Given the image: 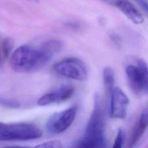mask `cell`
I'll return each mask as SVG.
<instances>
[{
	"mask_svg": "<svg viewBox=\"0 0 148 148\" xmlns=\"http://www.w3.org/2000/svg\"><path fill=\"white\" fill-rule=\"evenodd\" d=\"M62 47V43L55 39L47 40L38 48L27 45L20 46L11 54L10 66L18 73L34 71L45 65Z\"/></svg>",
	"mask_w": 148,
	"mask_h": 148,
	"instance_id": "6da1fadb",
	"label": "cell"
},
{
	"mask_svg": "<svg viewBox=\"0 0 148 148\" xmlns=\"http://www.w3.org/2000/svg\"><path fill=\"white\" fill-rule=\"evenodd\" d=\"M105 117L99 95L94 96V107L86 125L84 135L76 147L84 148H101L106 147L105 138Z\"/></svg>",
	"mask_w": 148,
	"mask_h": 148,
	"instance_id": "7a4b0ae2",
	"label": "cell"
},
{
	"mask_svg": "<svg viewBox=\"0 0 148 148\" xmlns=\"http://www.w3.org/2000/svg\"><path fill=\"white\" fill-rule=\"evenodd\" d=\"M42 135L40 128L32 123L0 122V141L28 140Z\"/></svg>",
	"mask_w": 148,
	"mask_h": 148,
	"instance_id": "3957f363",
	"label": "cell"
},
{
	"mask_svg": "<svg viewBox=\"0 0 148 148\" xmlns=\"http://www.w3.org/2000/svg\"><path fill=\"white\" fill-rule=\"evenodd\" d=\"M134 61L125 68L129 86L136 94L148 93V64L140 58H135Z\"/></svg>",
	"mask_w": 148,
	"mask_h": 148,
	"instance_id": "277c9868",
	"label": "cell"
},
{
	"mask_svg": "<svg viewBox=\"0 0 148 148\" xmlns=\"http://www.w3.org/2000/svg\"><path fill=\"white\" fill-rule=\"evenodd\" d=\"M57 75L77 80H84L87 77V69L85 63L75 57H69L57 62L53 66Z\"/></svg>",
	"mask_w": 148,
	"mask_h": 148,
	"instance_id": "5b68a950",
	"label": "cell"
},
{
	"mask_svg": "<svg viewBox=\"0 0 148 148\" xmlns=\"http://www.w3.org/2000/svg\"><path fill=\"white\" fill-rule=\"evenodd\" d=\"M76 113L77 107L75 106L54 113L47 120V131L51 134H58L65 131L73 122Z\"/></svg>",
	"mask_w": 148,
	"mask_h": 148,
	"instance_id": "8992f818",
	"label": "cell"
},
{
	"mask_svg": "<svg viewBox=\"0 0 148 148\" xmlns=\"http://www.w3.org/2000/svg\"><path fill=\"white\" fill-rule=\"evenodd\" d=\"M129 99L119 87H114L110 92L109 114L113 119H123L127 114Z\"/></svg>",
	"mask_w": 148,
	"mask_h": 148,
	"instance_id": "52a82bcc",
	"label": "cell"
},
{
	"mask_svg": "<svg viewBox=\"0 0 148 148\" xmlns=\"http://www.w3.org/2000/svg\"><path fill=\"white\" fill-rule=\"evenodd\" d=\"M119 9L129 20L136 24H142L144 18L142 13L128 0H101Z\"/></svg>",
	"mask_w": 148,
	"mask_h": 148,
	"instance_id": "ba28073f",
	"label": "cell"
},
{
	"mask_svg": "<svg viewBox=\"0 0 148 148\" xmlns=\"http://www.w3.org/2000/svg\"><path fill=\"white\" fill-rule=\"evenodd\" d=\"M74 91V88L72 86L63 85L56 91L42 95L38 100V104L40 106H45L54 103L64 102L72 97Z\"/></svg>",
	"mask_w": 148,
	"mask_h": 148,
	"instance_id": "9c48e42d",
	"label": "cell"
},
{
	"mask_svg": "<svg viewBox=\"0 0 148 148\" xmlns=\"http://www.w3.org/2000/svg\"><path fill=\"white\" fill-rule=\"evenodd\" d=\"M148 127V103L144 107L138 121L131 135L129 146L134 147L138 144Z\"/></svg>",
	"mask_w": 148,
	"mask_h": 148,
	"instance_id": "30bf717a",
	"label": "cell"
},
{
	"mask_svg": "<svg viewBox=\"0 0 148 148\" xmlns=\"http://www.w3.org/2000/svg\"><path fill=\"white\" fill-rule=\"evenodd\" d=\"M102 77L105 91L107 93L110 94L115 83V73L114 70L110 66L105 68L103 71Z\"/></svg>",
	"mask_w": 148,
	"mask_h": 148,
	"instance_id": "8fae6325",
	"label": "cell"
},
{
	"mask_svg": "<svg viewBox=\"0 0 148 148\" xmlns=\"http://www.w3.org/2000/svg\"><path fill=\"white\" fill-rule=\"evenodd\" d=\"M125 132L124 130L121 128H119L117 131V135L115 138L113 147V148L122 147L125 140Z\"/></svg>",
	"mask_w": 148,
	"mask_h": 148,
	"instance_id": "7c38bea8",
	"label": "cell"
},
{
	"mask_svg": "<svg viewBox=\"0 0 148 148\" xmlns=\"http://www.w3.org/2000/svg\"><path fill=\"white\" fill-rule=\"evenodd\" d=\"M13 46V42L11 39L7 38L3 40L2 43V51L5 57H8L12 50Z\"/></svg>",
	"mask_w": 148,
	"mask_h": 148,
	"instance_id": "4fadbf2b",
	"label": "cell"
},
{
	"mask_svg": "<svg viewBox=\"0 0 148 148\" xmlns=\"http://www.w3.org/2000/svg\"><path fill=\"white\" fill-rule=\"evenodd\" d=\"M35 147L42 148H61L62 147V145L61 142L58 140H51L38 145Z\"/></svg>",
	"mask_w": 148,
	"mask_h": 148,
	"instance_id": "5bb4252c",
	"label": "cell"
},
{
	"mask_svg": "<svg viewBox=\"0 0 148 148\" xmlns=\"http://www.w3.org/2000/svg\"><path fill=\"white\" fill-rule=\"evenodd\" d=\"M148 14V1L147 0H134Z\"/></svg>",
	"mask_w": 148,
	"mask_h": 148,
	"instance_id": "9a60e30c",
	"label": "cell"
},
{
	"mask_svg": "<svg viewBox=\"0 0 148 148\" xmlns=\"http://www.w3.org/2000/svg\"><path fill=\"white\" fill-rule=\"evenodd\" d=\"M0 105L6 107H10L12 105V101L10 99H6L0 98Z\"/></svg>",
	"mask_w": 148,
	"mask_h": 148,
	"instance_id": "2e32d148",
	"label": "cell"
},
{
	"mask_svg": "<svg viewBox=\"0 0 148 148\" xmlns=\"http://www.w3.org/2000/svg\"><path fill=\"white\" fill-rule=\"evenodd\" d=\"M33 1H38V0H33Z\"/></svg>",
	"mask_w": 148,
	"mask_h": 148,
	"instance_id": "e0dca14e",
	"label": "cell"
}]
</instances>
